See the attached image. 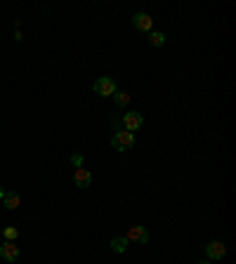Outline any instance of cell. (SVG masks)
<instances>
[{"instance_id": "9c48e42d", "label": "cell", "mask_w": 236, "mask_h": 264, "mask_svg": "<svg viewBox=\"0 0 236 264\" xmlns=\"http://www.w3.org/2000/svg\"><path fill=\"white\" fill-rule=\"evenodd\" d=\"M2 205H5L7 210H17V208L22 205V198L17 196V194H5V196H2Z\"/></svg>"}, {"instance_id": "6da1fadb", "label": "cell", "mask_w": 236, "mask_h": 264, "mask_svg": "<svg viewBox=\"0 0 236 264\" xmlns=\"http://www.w3.org/2000/svg\"><path fill=\"white\" fill-rule=\"evenodd\" d=\"M111 146L116 149V151H128L135 146V134L128 130H118L114 137H111Z\"/></svg>"}, {"instance_id": "7a4b0ae2", "label": "cell", "mask_w": 236, "mask_h": 264, "mask_svg": "<svg viewBox=\"0 0 236 264\" xmlns=\"http://www.w3.org/2000/svg\"><path fill=\"white\" fill-rule=\"evenodd\" d=\"M92 90H94V94H99V97H114V92H116V80L109 78V76L97 78L94 85H92Z\"/></svg>"}, {"instance_id": "52a82bcc", "label": "cell", "mask_w": 236, "mask_h": 264, "mask_svg": "<svg viewBox=\"0 0 236 264\" xmlns=\"http://www.w3.org/2000/svg\"><path fill=\"white\" fill-rule=\"evenodd\" d=\"M73 184L78 186V189H88L92 184V172L85 170V168H76V172H73Z\"/></svg>"}, {"instance_id": "3957f363", "label": "cell", "mask_w": 236, "mask_h": 264, "mask_svg": "<svg viewBox=\"0 0 236 264\" xmlns=\"http://www.w3.org/2000/svg\"><path fill=\"white\" fill-rule=\"evenodd\" d=\"M206 255H208V260H222L224 255H227V245H224L222 241H210L208 245H206Z\"/></svg>"}, {"instance_id": "7c38bea8", "label": "cell", "mask_w": 236, "mask_h": 264, "mask_svg": "<svg viewBox=\"0 0 236 264\" xmlns=\"http://www.w3.org/2000/svg\"><path fill=\"white\" fill-rule=\"evenodd\" d=\"M114 102H116L118 106H128V102H130V94L128 92H114Z\"/></svg>"}, {"instance_id": "9a60e30c", "label": "cell", "mask_w": 236, "mask_h": 264, "mask_svg": "<svg viewBox=\"0 0 236 264\" xmlns=\"http://www.w3.org/2000/svg\"><path fill=\"white\" fill-rule=\"evenodd\" d=\"M198 264H210V260H206V262H198Z\"/></svg>"}, {"instance_id": "8992f818", "label": "cell", "mask_w": 236, "mask_h": 264, "mask_svg": "<svg viewBox=\"0 0 236 264\" xmlns=\"http://www.w3.org/2000/svg\"><path fill=\"white\" fill-rule=\"evenodd\" d=\"M123 125H125L128 132H132V130H137V128L144 125V118H142V113H137V111H128V113L123 116Z\"/></svg>"}, {"instance_id": "4fadbf2b", "label": "cell", "mask_w": 236, "mask_h": 264, "mask_svg": "<svg viewBox=\"0 0 236 264\" xmlns=\"http://www.w3.org/2000/svg\"><path fill=\"white\" fill-rule=\"evenodd\" d=\"M2 234H5V241H17V236H19V231H17L14 226H5Z\"/></svg>"}, {"instance_id": "5b68a950", "label": "cell", "mask_w": 236, "mask_h": 264, "mask_svg": "<svg viewBox=\"0 0 236 264\" xmlns=\"http://www.w3.org/2000/svg\"><path fill=\"white\" fill-rule=\"evenodd\" d=\"M151 24H154V19L146 12H137L132 17V26L137 28V31H142V33H149L151 31Z\"/></svg>"}, {"instance_id": "5bb4252c", "label": "cell", "mask_w": 236, "mask_h": 264, "mask_svg": "<svg viewBox=\"0 0 236 264\" xmlns=\"http://www.w3.org/2000/svg\"><path fill=\"white\" fill-rule=\"evenodd\" d=\"M71 163H73L76 168H83V154H73V156H71Z\"/></svg>"}, {"instance_id": "ba28073f", "label": "cell", "mask_w": 236, "mask_h": 264, "mask_svg": "<svg viewBox=\"0 0 236 264\" xmlns=\"http://www.w3.org/2000/svg\"><path fill=\"white\" fill-rule=\"evenodd\" d=\"M125 238L132 241V243H146V241H149V231H146L144 226H130Z\"/></svg>"}, {"instance_id": "30bf717a", "label": "cell", "mask_w": 236, "mask_h": 264, "mask_svg": "<svg viewBox=\"0 0 236 264\" xmlns=\"http://www.w3.org/2000/svg\"><path fill=\"white\" fill-rule=\"evenodd\" d=\"M128 243H130V241H128L125 236H116L114 241H111V250L114 252H125L128 250Z\"/></svg>"}, {"instance_id": "8fae6325", "label": "cell", "mask_w": 236, "mask_h": 264, "mask_svg": "<svg viewBox=\"0 0 236 264\" xmlns=\"http://www.w3.org/2000/svg\"><path fill=\"white\" fill-rule=\"evenodd\" d=\"M146 38H149V43H151L154 47L165 45V36H163V33H158V31H149V33H146Z\"/></svg>"}, {"instance_id": "277c9868", "label": "cell", "mask_w": 236, "mask_h": 264, "mask_svg": "<svg viewBox=\"0 0 236 264\" xmlns=\"http://www.w3.org/2000/svg\"><path fill=\"white\" fill-rule=\"evenodd\" d=\"M0 257H2L5 262H17V260H19V248L14 245V241H5V243L0 245Z\"/></svg>"}]
</instances>
